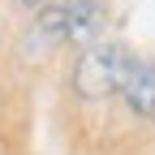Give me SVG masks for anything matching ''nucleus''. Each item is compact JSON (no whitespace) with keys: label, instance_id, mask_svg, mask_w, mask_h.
Here are the masks:
<instances>
[{"label":"nucleus","instance_id":"f257e3e1","mask_svg":"<svg viewBox=\"0 0 155 155\" xmlns=\"http://www.w3.org/2000/svg\"><path fill=\"white\" fill-rule=\"evenodd\" d=\"M129 65H134V56H129V48L121 39H99V43H91V48L78 52L73 91L82 95V99H108L112 91L125 86Z\"/></svg>","mask_w":155,"mask_h":155},{"label":"nucleus","instance_id":"f03ea898","mask_svg":"<svg viewBox=\"0 0 155 155\" xmlns=\"http://www.w3.org/2000/svg\"><path fill=\"white\" fill-rule=\"evenodd\" d=\"M69 43V26H65V5H48L35 17V26L26 30V56H43L52 48Z\"/></svg>","mask_w":155,"mask_h":155},{"label":"nucleus","instance_id":"7ed1b4c3","mask_svg":"<svg viewBox=\"0 0 155 155\" xmlns=\"http://www.w3.org/2000/svg\"><path fill=\"white\" fill-rule=\"evenodd\" d=\"M65 26H69V43H99V30H104V5L99 0H69L65 5Z\"/></svg>","mask_w":155,"mask_h":155},{"label":"nucleus","instance_id":"20e7f679","mask_svg":"<svg viewBox=\"0 0 155 155\" xmlns=\"http://www.w3.org/2000/svg\"><path fill=\"white\" fill-rule=\"evenodd\" d=\"M121 95L138 116H155V61H134Z\"/></svg>","mask_w":155,"mask_h":155},{"label":"nucleus","instance_id":"39448f33","mask_svg":"<svg viewBox=\"0 0 155 155\" xmlns=\"http://www.w3.org/2000/svg\"><path fill=\"white\" fill-rule=\"evenodd\" d=\"M22 5H30V9H43V5H48V0H22Z\"/></svg>","mask_w":155,"mask_h":155}]
</instances>
